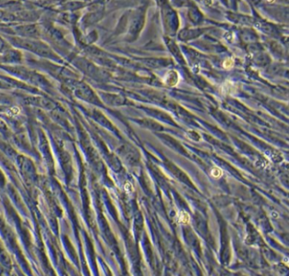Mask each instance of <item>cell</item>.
I'll list each match as a JSON object with an SVG mask.
<instances>
[{"instance_id": "3957f363", "label": "cell", "mask_w": 289, "mask_h": 276, "mask_svg": "<svg viewBox=\"0 0 289 276\" xmlns=\"http://www.w3.org/2000/svg\"><path fill=\"white\" fill-rule=\"evenodd\" d=\"M187 136L193 140V141H195V142H199L201 141V136H199V134H197V132H194V131H189L187 132Z\"/></svg>"}, {"instance_id": "6da1fadb", "label": "cell", "mask_w": 289, "mask_h": 276, "mask_svg": "<svg viewBox=\"0 0 289 276\" xmlns=\"http://www.w3.org/2000/svg\"><path fill=\"white\" fill-rule=\"evenodd\" d=\"M178 80H179V76H178V73L176 70L169 71L164 78L165 84H166L170 87H175L178 83Z\"/></svg>"}, {"instance_id": "7a4b0ae2", "label": "cell", "mask_w": 289, "mask_h": 276, "mask_svg": "<svg viewBox=\"0 0 289 276\" xmlns=\"http://www.w3.org/2000/svg\"><path fill=\"white\" fill-rule=\"evenodd\" d=\"M178 219H179V222L180 223L183 224H188V222H189L190 217H189V214L187 213H186L185 211H182L179 213Z\"/></svg>"}, {"instance_id": "277c9868", "label": "cell", "mask_w": 289, "mask_h": 276, "mask_svg": "<svg viewBox=\"0 0 289 276\" xmlns=\"http://www.w3.org/2000/svg\"><path fill=\"white\" fill-rule=\"evenodd\" d=\"M233 65H234V60H233V59H232V58L226 59L223 63L224 68H225V69H227V70L232 68Z\"/></svg>"}, {"instance_id": "5b68a950", "label": "cell", "mask_w": 289, "mask_h": 276, "mask_svg": "<svg viewBox=\"0 0 289 276\" xmlns=\"http://www.w3.org/2000/svg\"><path fill=\"white\" fill-rule=\"evenodd\" d=\"M211 174H212V176H214V177H215V178H219V177L221 176V174H222V171L219 168H214V169L211 170Z\"/></svg>"}, {"instance_id": "8992f818", "label": "cell", "mask_w": 289, "mask_h": 276, "mask_svg": "<svg viewBox=\"0 0 289 276\" xmlns=\"http://www.w3.org/2000/svg\"><path fill=\"white\" fill-rule=\"evenodd\" d=\"M125 189H126V192L131 193V191H132V185L130 183H126V185H125Z\"/></svg>"}]
</instances>
